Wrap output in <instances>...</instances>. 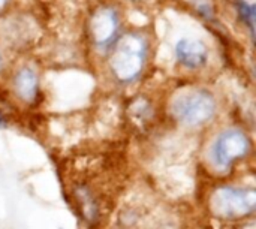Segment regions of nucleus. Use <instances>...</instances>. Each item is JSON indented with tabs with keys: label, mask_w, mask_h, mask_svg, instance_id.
<instances>
[{
	"label": "nucleus",
	"mask_w": 256,
	"mask_h": 229,
	"mask_svg": "<svg viewBox=\"0 0 256 229\" xmlns=\"http://www.w3.org/2000/svg\"><path fill=\"white\" fill-rule=\"evenodd\" d=\"M147 56V42L138 33H128L124 34L110 60L111 70L114 76L122 82L134 81L144 68Z\"/></svg>",
	"instance_id": "1"
},
{
	"label": "nucleus",
	"mask_w": 256,
	"mask_h": 229,
	"mask_svg": "<svg viewBox=\"0 0 256 229\" xmlns=\"http://www.w3.org/2000/svg\"><path fill=\"white\" fill-rule=\"evenodd\" d=\"M172 116L184 126H201L213 118L216 100L206 90H194L178 94L171 105Z\"/></svg>",
	"instance_id": "2"
},
{
	"label": "nucleus",
	"mask_w": 256,
	"mask_h": 229,
	"mask_svg": "<svg viewBox=\"0 0 256 229\" xmlns=\"http://www.w3.org/2000/svg\"><path fill=\"white\" fill-rule=\"evenodd\" d=\"M256 208V192L252 188H219L210 198V210L222 219H240Z\"/></svg>",
	"instance_id": "3"
},
{
	"label": "nucleus",
	"mask_w": 256,
	"mask_h": 229,
	"mask_svg": "<svg viewBox=\"0 0 256 229\" xmlns=\"http://www.w3.org/2000/svg\"><path fill=\"white\" fill-rule=\"evenodd\" d=\"M250 150L249 136L240 129H228L220 134L213 146V162L220 170H228L232 162L244 158Z\"/></svg>",
	"instance_id": "4"
},
{
	"label": "nucleus",
	"mask_w": 256,
	"mask_h": 229,
	"mask_svg": "<svg viewBox=\"0 0 256 229\" xmlns=\"http://www.w3.org/2000/svg\"><path fill=\"white\" fill-rule=\"evenodd\" d=\"M88 32L92 36V40L99 48L110 46L118 32V14L114 8L105 6L100 9H96L93 15L90 16L88 22Z\"/></svg>",
	"instance_id": "5"
},
{
	"label": "nucleus",
	"mask_w": 256,
	"mask_h": 229,
	"mask_svg": "<svg viewBox=\"0 0 256 229\" xmlns=\"http://www.w3.org/2000/svg\"><path fill=\"white\" fill-rule=\"evenodd\" d=\"M176 56H177V60L183 66L196 69L207 62V48H206L204 42H201V40H196L192 38H184L177 42Z\"/></svg>",
	"instance_id": "6"
},
{
	"label": "nucleus",
	"mask_w": 256,
	"mask_h": 229,
	"mask_svg": "<svg viewBox=\"0 0 256 229\" xmlns=\"http://www.w3.org/2000/svg\"><path fill=\"white\" fill-rule=\"evenodd\" d=\"M14 87L16 94L24 102H33L39 93V81L36 72L30 68L20 69L14 78Z\"/></svg>",
	"instance_id": "7"
},
{
	"label": "nucleus",
	"mask_w": 256,
	"mask_h": 229,
	"mask_svg": "<svg viewBox=\"0 0 256 229\" xmlns=\"http://www.w3.org/2000/svg\"><path fill=\"white\" fill-rule=\"evenodd\" d=\"M238 12L242 15V18L250 26V28L254 30V20H255V10H254V6L248 4L246 2H238Z\"/></svg>",
	"instance_id": "8"
},
{
	"label": "nucleus",
	"mask_w": 256,
	"mask_h": 229,
	"mask_svg": "<svg viewBox=\"0 0 256 229\" xmlns=\"http://www.w3.org/2000/svg\"><path fill=\"white\" fill-rule=\"evenodd\" d=\"M0 126H6V118L3 117L2 112H0Z\"/></svg>",
	"instance_id": "9"
},
{
	"label": "nucleus",
	"mask_w": 256,
	"mask_h": 229,
	"mask_svg": "<svg viewBox=\"0 0 256 229\" xmlns=\"http://www.w3.org/2000/svg\"><path fill=\"white\" fill-rule=\"evenodd\" d=\"M4 3H6V0H0V8H3V6H4Z\"/></svg>",
	"instance_id": "10"
},
{
	"label": "nucleus",
	"mask_w": 256,
	"mask_h": 229,
	"mask_svg": "<svg viewBox=\"0 0 256 229\" xmlns=\"http://www.w3.org/2000/svg\"><path fill=\"white\" fill-rule=\"evenodd\" d=\"M0 63H2V57H0Z\"/></svg>",
	"instance_id": "11"
}]
</instances>
